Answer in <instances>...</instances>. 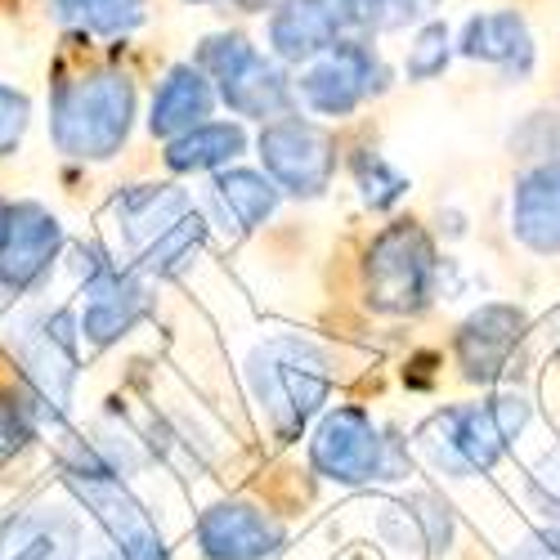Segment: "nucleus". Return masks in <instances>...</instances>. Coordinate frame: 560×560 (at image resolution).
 <instances>
[{
  "label": "nucleus",
  "instance_id": "nucleus-17",
  "mask_svg": "<svg viewBox=\"0 0 560 560\" xmlns=\"http://www.w3.org/2000/svg\"><path fill=\"white\" fill-rule=\"evenodd\" d=\"M511 229L538 256H560V158L534 166L511 198Z\"/></svg>",
  "mask_w": 560,
  "mask_h": 560
},
{
  "label": "nucleus",
  "instance_id": "nucleus-32",
  "mask_svg": "<svg viewBox=\"0 0 560 560\" xmlns=\"http://www.w3.org/2000/svg\"><path fill=\"white\" fill-rule=\"evenodd\" d=\"M238 10H265V5H273V0H233Z\"/></svg>",
  "mask_w": 560,
  "mask_h": 560
},
{
  "label": "nucleus",
  "instance_id": "nucleus-26",
  "mask_svg": "<svg viewBox=\"0 0 560 560\" xmlns=\"http://www.w3.org/2000/svg\"><path fill=\"white\" fill-rule=\"evenodd\" d=\"M354 179H359L363 202L377 207V211L395 207V202L408 194V179H404L382 153H359V158H354Z\"/></svg>",
  "mask_w": 560,
  "mask_h": 560
},
{
  "label": "nucleus",
  "instance_id": "nucleus-9",
  "mask_svg": "<svg viewBox=\"0 0 560 560\" xmlns=\"http://www.w3.org/2000/svg\"><path fill=\"white\" fill-rule=\"evenodd\" d=\"M63 247V229L59 220L36 207V202H19L10 207V224H5V243H0V288L23 296L27 288H36L50 260Z\"/></svg>",
  "mask_w": 560,
  "mask_h": 560
},
{
  "label": "nucleus",
  "instance_id": "nucleus-19",
  "mask_svg": "<svg viewBox=\"0 0 560 560\" xmlns=\"http://www.w3.org/2000/svg\"><path fill=\"white\" fill-rule=\"evenodd\" d=\"M211 104H215V90L211 81L198 72V68H175L162 85H158V100H153V135H166V139H179L184 130H194L211 117Z\"/></svg>",
  "mask_w": 560,
  "mask_h": 560
},
{
  "label": "nucleus",
  "instance_id": "nucleus-20",
  "mask_svg": "<svg viewBox=\"0 0 560 560\" xmlns=\"http://www.w3.org/2000/svg\"><path fill=\"white\" fill-rule=\"evenodd\" d=\"M77 525L59 516H19L0 534V560H72Z\"/></svg>",
  "mask_w": 560,
  "mask_h": 560
},
{
  "label": "nucleus",
  "instance_id": "nucleus-15",
  "mask_svg": "<svg viewBox=\"0 0 560 560\" xmlns=\"http://www.w3.org/2000/svg\"><path fill=\"white\" fill-rule=\"evenodd\" d=\"M149 314V292L126 278L121 269H104L85 283V310H81V337L95 341V346H108L117 337H126L139 318Z\"/></svg>",
  "mask_w": 560,
  "mask_h": 560
},
{
  "label": "nucleus",
  "instance_id": "nucleus-27",
  "mask_svg": "<svg viewBox=\"0 0 560 560\" xmlns=\"http://www.w3.org/2000/svg\"><path fill=\"white\" fill-rule=\"evenodd\" d=\"M444 63H448V27L431 23V27H422V36H417L412 50H408V77L431 81V77L444 72Z\"/></svg>",
  "mask_w": 560,
  "mask_h": 560
},
{
  "label": "nucleus",
  "instance_id": "nucleus-30",
  "mask_svg": "<svg viewBox=\"0 0 560 560\" xmlns=\"http://www.w3.org/2000/svg\"><path fill=\"white\" fill-rule=\"evenodd\" d=\"M534 498L560 516V453H547L538 466H534Z\"/></svg>",
  "mask_w": 560,
  "mask_h": 560
},
{
  "label": "nucleus",
  "instance_id": "nucleus-28",
  "mask_svg": "<svg viewBox=\"0 0 560 560\" xmlns=\"http://www.w3.org/2000/svg\"><path fill=\"white\" fill-rule=\"evenodd\" d=\"M32 435V417L23 404H14L10 395H0V462H5L10 453H19Z\"/></svg>",
  "mask_w": 560,
  "mask_h": 560
},
{
  "label": "nucleus",
  "instance_id": "nucleus-10",
  "mask_svg": "<svg viewBox=\"0 0 560 560\" xmlns=\"http://www.w3.org/2000/svg\"><path fill=\"white\" fill-rule=\"evenodd\" d=\"M23 372L36 390V404L59 417L77 382V318L68 310L32 328V337L23 341Z\"/></svg>",
  "mask_w": 560,
  "mask_h": 560
},
{
  "label": "nucleus",
  "instance_id": "nucleus-11",
  "mask_svg": "<svg viewBox=\"0 0 560 560\" xmlns=\"http://www.w3.org/2000/svg\"><path fill=\"white\" fill-rule=\"evenodd\" d=\"M198 542L207 560H265L283 547V529L252 502H220L202 511Z\"/></svg>",
  "mask_w": 560,
  "mask_h": 560
},
{
  "label": "nucleus",
  "instance_id": "nucleus-2",
  "mask_svg": "<svg viewBox=\"0 0 560 560\" xmlns=\"http://www.w3.org/2000/svg\"><path fill=\"white\" fill-rule=\"evenodd\" d=\"M247 382H252L256 404L273 422V431L292 440L323 408V399H328L332 372H328V359H323L318 346H310L301 337H273L252 354Z\"/></svg>",
  "mask_w": 560,
  "mask_h": 560
},
{
  "label": "nucleus",
  "instance_id": "nucleus-16",
  "mask_svg": "<svg viewBox=\"0 0 560 560\" xmlns=\"http://www.w3.org/2000/svg\"><path fill=\"white\" fill-rule=\"evenodd\" d=\"M194 211L189 194L184 189H171V184H135V189H126L117 202H113V220H117V233L121 243L144 256L162 233H171L184 215Z\"/></svg>",
  "mask_w": 560,
  "mask_h": 560
},
{
  "label": "nucleus",
  "instance_id": "nucleus-31",
  "mask_svg": "<svg viewBox=\"0 0 560 560\" xmlns=\"http://www.w3.org/2000/svg\"><path fill=\"white\" fill-rule=\"evenodd\" d=\"M506 560H560V529H538V534H529Z\"/></svg>",
  "mask_w": 560,
  "mask_h": 560
},
{
  "label": "nucleus",
  "instance_id": "nucleus-5",
  "mask_svg": "<svg viewBox=\"0 0 560 560\" xmlns=\"http://www.w3.org/2000/svg\"><path fill=\"white\" fill-rule=\"evenodd\" d=\"M198 68L211 72L220 100L238 117H288L292 85L247 36H211L198 50Z\"/></svg>",
  "mask_w": 560,
  "mask_h": 560
},
{
  "label": "nucleus",
  "instance_id": "nucleus-21",
  "mask_svg": "<svg viewBox=\"0 0 560 560\" xmlns=\"http://www.w3.org/2000/svg\"><path fill=\"white\" fill-rule=\"evenodd\" d=\"M243 149H247L243 126L202 121V126H194V130H184L179 139H171L166 166H171V171H215V166L233 162Z\"/></svg>",
  "mask_w": 560,
  "mask_h": 560
},
{
  "label": "nucleus",
  "instance_id": "nucleus-13",
  "mask_svg": "<svg viewBox=\"0 0 560 560\" xmlns=\"http://www.w3.org/2000/svg\"><path fill=\"white\" fill-rule=\"evenodd\" d=\"M346 32L350 23H346L341 0H288L269 19V45L288 63L328 55L337 40H346Z\"/></svg>",
  "mask_w": 560,
  "mask_h": 560
},
{
  "label": "nucleus",
  "instance_id": "nucleus-14",
  "mask_svg": "<svg viewBox=\"0 0 560 560\" xmlns=\"http://www.w3.org/2000/svg\"><path fill=\"white\" fill-rule=\"evenodd\" d=\"M521 337H525V314L516 305H480L457 328V359L466 368V377L493 382Z\"/></svg>",
  "mask_w": 560,
  "mask_h": 560
},
{
  "label": "nucleus",
  "instance_id": "nucleus-4",
  "mask_svg": "<svg viewBox=\"0 0 560 560\" xmlns=\"http://www.w3.org/2000/svg\"><path fill=\"white\" fill-rule=\"evenodd\" d=\"M310 462L328 480L363 485V480H399L404 476V448L386 440L363 408H337L318 422L310 440Z\"/></svg>",
  "mask_w": 560,
  "mask_h": 560
},
{
  "label": "nucleus",
  "instance_id": "nucleus-34",
  "mask_svg": "<svg viewBox=\"0 0 560 560\" xmlns=\"http://www.w3.org/2000/svg\"><path fill=\"white\" fill-rule=\"evenodd\" d=\"M135 560H166V551H153V556H135Z\"/></svg>",
  "mask_w": 560,
  "mask_h": 560
},
{
  "label": "nucleus",
  "instance_id": "nucleus-1",
  "mask_svg": "<svg viewBox=\"0 0 560 560\" xmlns=\"http://www.w3.org/2000/svg\"><path fill=\"white\" fill-rule=\"evenodd\" d=\"M529 422V404L521 395H498L489 404L448 408L417 431V448L444 476H480L511 448Z\"/></svg>",
  "mask_w": 560,
  "mask_h": 560
},
{
  "label": "nucleus",
  "instance_id": "nucleus-12",
  "mask_svg": "<svg viewBox=\"0 0 560 560\" xmlns=\"http://www.w3.org/2000/svg\"><path fill=\"white\" fill-rule=\"evenodd\" d=\"M68 480H72V489L81 493V502L95 511V521L104 525V534L117 542V551H121L126 560L162 551L158 525L149 521V511L121 489L117 476H68Z\"/></svg>",
  "mask_w": 560,
  "mask_h": 560
},
{
  "label": "nucleus",
  "instance_id": "nucleus-33",
  "mask_svg": "<svg viewBox=\"0 0 560 560\" xmlns=\"http://www.w3.org/2000/svg\"><path fill=\"white\" fill-rule=\"evenodd\" d=\"M5 224H10V207L0 202V243H5Z\"/></svg>",
  "mask_w": 560,
  "mask_h": 560
},
{
  "label": "nucleus",
  "instance_id": "nucleus-29",
  "mask_svg": "<svg viewBox=\"0 0 560 560\" xmlns=\"http://www.w3.org/2000/svg\"><path fill=\"white\" fill-rule=\"evenodd\" d=\"M23 130H27V100L19 90L0 85V153H10L23 139Z\"/></svg>",
  "mask_w": 560,
  "mask_h": 560
},
{
  "label": "nucleus",
  "instance_id": "nucleus-25",
  "mask_svg": "<svg viewBox=\"0 0 560 560\" xmlns=\"http://www.w3.org/2000/svg\"><path fill=\"white\" fill-rule=\"evenodd\" d=\"M202 238H207V224H202L198 211H189L171 233H162V238H158L144 256H139V265H144L149 273H175L184 260H189V256L202 247Z\"/></svg>",
  "mask_w": 560,
  "mask_h": 560
},
{
  "label": "nucleus",
  "instance_id": "nucleus-18",
  "mask_svg": "<svg viewBox=\"0 0 560 560\" xmlns=\"http://www.w3.org/2000/svg\"><path fill=\"white\" fill-rule=\"evenodd\" d=\"M457 50L466 59L498 63L511 77H529L534 72V36H529V27H525V19L516 10H498V14L471 19L462 27Z\"/></svg>",
  "mask_w": 560,
  "mask_h": 560
},
{
  "label": "nucleus",
  "instance_id": "nucleus-22",
  "mask_svg": "<svg viewBox=\"0 0 560 560\" xmlns=\"http://www.w3.org/2000/svg\"><path fill=\"white\" fill-rule=\"evenodd\" d=\"M59 23L81 27L90 36H126L144 23V0H50Z\"/></svg>",
  "mask_w": 560,
  "mask_h": 560
},
{
  "label": "nucleus",
  "instance_id": "nucleus-8",
  "mask_svg": "<svg viewBox=\"0 0 560 560\" xmlns=\"http://www.w3.org/2000/svg\"><path fill=\"white\" fill-rule=\"evenodd\" d=\"M265 171L296 198H318L337 171V139L301 117H278L260 130Z\"/></svg>",
  "mask_w": 560,
  "mask_h": 560
},
{
  "label": "nucleus",
  "instance_id": "nucleus-24",
  "mask_svg": "<svg viewBox=\"0 0 560 560\" xmlns=\"http://www.w3.org/2000/svg\"><path fill=\"white\" fill-rule=\"evenodd\" d=\"M350 32H399L440 10V0H341Z\"/></svg>",
  "mask_w": 560,
  "mask_h": 560
},
{
  "label": "nucleus",
  "instance_id": "nucleus-3",
  "mask_svg": "<svg viewBox=\"0 0 560 560\" xmlns=\"http://www.w3.org/2000/svg\"><path fill=\"white\" fill-rule=\"evenodd\" d=\"M130 113H135V90L121 72H95L81 81H63L50 104L55 144L68 158L104 162L126 144Z\"/></svg>",
  "mask_w": 560,
  "mask_h": 560
},
{
  "label": "nucleus",
  "instance_id": "nucleus-7",
  "mask_svg": "<svg viewBox=\"0 0 560 560\" xmlns=\"http://www.w3.org/2000/svg\"><path fill=\"white\" fill-rule=\"evenodd\" d=\"M386 90V68L372 55V45L346 36L328 55H318L301 77V100L318 117H350L363 100Z\"/></svg>",
  "mask_w": 560,
  "mask_h": 560
},
{
  "label": "nucleus",
  "instance_id": "nucleus-6",
  "mask_svg": "<svg viewBox=\"0 0 560 560\" xmlns=\"http://www.w3.org/2000/svg\"><path fill=\"white\" fill-rule=\"evenodd\" d=\"M435 247L417 224H390L368 252V301L386 314L422 310L435 292Z\"/></svg>",
  "mask_w": 560,
  "mask_h": 560
},
{
  "label": "nucleus",
  "instance_id": "nucleus-23",
  "mask_svg": "<svg viewBox=\"0 0 560 560\" xmlns=\"http://www.w3.org/2000/svg\"><path fill=\"white\" fill-rule=\"evenodd\" d=\"M215 198H220L224 215L238 229L265 224L273 215V207H278V189L265 175H256V171H224L215 179Z\"/></svg>",
  "mask_w": 560,
  "mask_h": 560
}]
</instances>
